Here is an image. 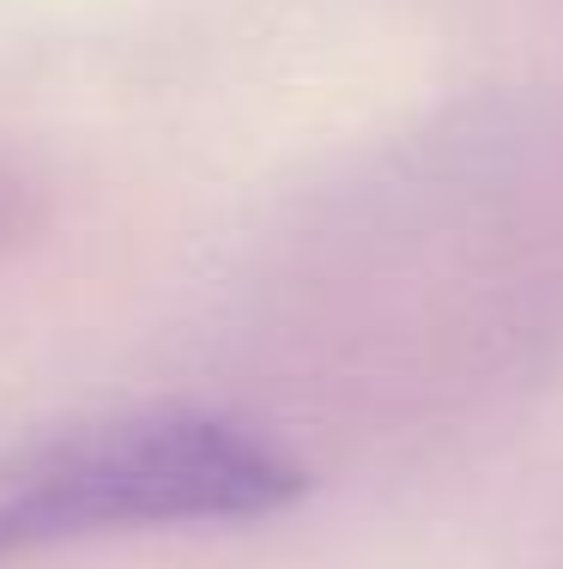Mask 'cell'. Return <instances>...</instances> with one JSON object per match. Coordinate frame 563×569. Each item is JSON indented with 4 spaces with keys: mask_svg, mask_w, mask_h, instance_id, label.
<instances>
[{
    "mask_svg": "<svg viewBox=\"0 0 563 569\" xmlns=\"http://www.w3.org/2000/svg\"><path fill=\"white\" fill-rule=\"evenodd\" d=\"M298 491V467L207 412H145L0 455V558L140 527L249 521Z\"/></svg>",
    "mask_w": 563,
    "mask_h": 569,
    "instance_id": "1",
    "label": "cell"
},
{
    "mask_svg": "<svg viewBox=\"0 0 563 569\" xmlns=\"http://www.w3.org/2000/svg\"><path fill=\"white\" fill-rule=\"evenodd\" d=\"M43 207H49V194L37 182V170L12 146H0V267L43 230Z\"/></svg>",
    "mask_w": 563,
    "mask_h": 569,
    "instance_id": "2",
    "label": "cell"
}]
</instances>
